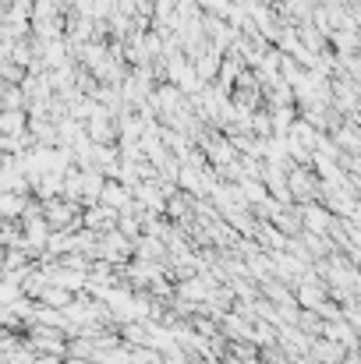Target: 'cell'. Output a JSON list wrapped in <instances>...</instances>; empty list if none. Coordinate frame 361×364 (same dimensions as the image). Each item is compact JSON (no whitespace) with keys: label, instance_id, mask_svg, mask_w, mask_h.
<instances>
[{"label":"cell","instance_id":"obj_1","mask_svg":"<svg viewBox=\"0 0 361 364\" xmlns=\"http://www.w3.org/2000/svg\"><path fill=\"white\" fill-rule=\"evenodd\" d=\"M14 209H21L18 198H0V213H14Z\"/></svg>","mask_w":361,"mask_h":364}]
</instances>
